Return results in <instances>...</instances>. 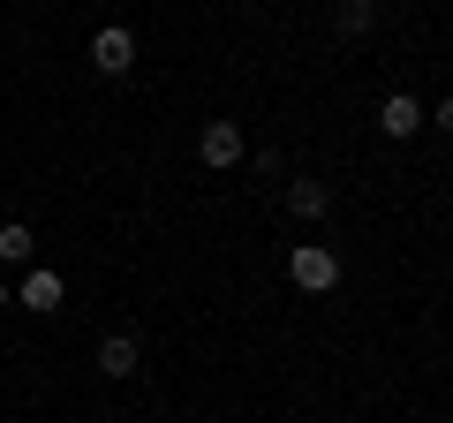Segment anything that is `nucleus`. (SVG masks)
Masks as SVG:
<instances>
[{"mask_svg":"<svg viewBox=\"0 0 453 423\" xmlns=\"http://www.w3.org/2000/svg\"><path fill=\"white\" fill-rule=\"evenodd\" d=\"M288 280H295L303 295H333V288H340V258H333L325 242H295V250H288Z\"/></svg>","mask_w":453,"mask_h":423,"instance_id":"nucleus-1","label":"nucleus"},{"mask_svg":"<svg viewBox=\"0 0 453 423\" xmlns=\"http://www.w3.org/2000/svg\"><path fill=\"white\" fill-rule=\"evenodd\" d=\"M196 159H204L211 174L242 166V121H204V129H196Z\"/></svg>","mask_w":453,"mask_h":423,"instance_id":"nucleus-2","label":"nucleus"},{"mask_svg":"<svg viewBox=\"0 0 453 423\" xmlns=\"http://www.w3.org/2000/svg\"><path fill=\"white\" fill-rule=\"evenodd\" d=\"M91 68H98V76H129V68H136V31H129V23H106V31L91 38Z\"/></svg>","mask_w":453,"mask_h":423,"instance_id":"nucleus-3","label":"nucleus"},{"mask_svg":"<svg viewBox=\"0 0 453 423\" xmlns=\"http://www.w3.org/2000/svg\"><path fill=\"white\" fill-rule=\"evenodd\" d=\"M16 303L31 310V318H53V310L68 303V280L53 273V265H31V273H23V288H16Z\"/></svg>","mask_w":453,"mask_h":423,"instance_id":"nucleus-4","label":"nucleus"},{"mask_svg":"<svg viewBox=\"0 0 453 423\" xmlns=\"http://www.w3.org/2000/svg\"><path fill=\"white\" fill-rule=\"evenodd\" d=\"M416 129H423V98H408V91H386V98H378V136L408 144Z\"/></svg>","mask_w":453,"mask_h":423,"instance_id":"nucleus-5","label":"nucleus"},{"mask_svg":"<svg viewBox=\"0 0 453 423\" xmlns=\"http://www.w3.org/2000/svg\"><path fill=\"white\" fill-rule=\"evenodd\" d=\"M288 212L295 219H325V212H333V189H325L318 174H295L288 181Z\"/></svg>","mask_w":453,"mask_h":423,"instance_id":"nucleus-6","label":"nucleus"},{"mask_svg":"<svg viewBox=\"0 0 453 423\" xmlns=\"http://www.w3.org/2000/svg\"><path fill=\"white\" fill-rule=\"evenodd\" d=\"M0 265H16V273H31V265H38V235L23 227V219L0 227Z\"/></svg>","mask_w":453,"mask_h":423,"instance_id":"nucleus-7","label":"nucleus"},{"mask_svg":"<svg viewBox=\"0 0 453 423\" xmlns=\"http://www.w3.org/2000/svg\"><path fill=\"white\" fill-rule=\"evenodd\" d=\"M136 363H144V356H136L129 333H106V341H98V371H106V378H136Z\"/></svg>","mask_w":453,"mask_h":423,"instance_id":"nucleus-8","label":"nucleus"},{"mask_svg":"<svg viewBox=\"0 0 453 423\" xmlns=\"http://www.w3.org/2000/svg\"><path fill=\"white\" fill-rule=\"evenodd\" d=\"M431 121H438V129L453 136V98H438V114H431Z\"/></svg>","mask_w":453,"mask_h":423,"instance_id":"nucleus-9","label":"nucleus"},{"mask_svg":"<svg viewBox=\"0 0 453 423\" xmlns=\"http://www.w3.org/2000/svg\"><path fill=\"white\" fill-rule=\"evenodd\" d=\"M8 303H16V288H8V280H0V310H8Z\"/></svg>","mask_w":453,"mask_h":423,"instance_id":"nucleus-10","label":"nucleus"},{"mask_svg":"<svg viewBox=\"0 0 453 423\" xmlns=\"http://www.w3.org/2000/svg\"><path fill=\"white\" fill-rule=\"evenodd\" d=\"M348 8H356V16H371V8H378V0H348Z\"/></svg>","mask_w":453,"mask_h":423,"instance_id":"nucleus-11","label":"nucleus"}]
</instances>
